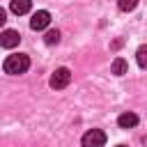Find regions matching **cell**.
<instances>
[{
	"label": "cell",
	"mask_w": 147,
	"mask_h": 147,
	"mask_svg": "<svg viewBox=\"0 0 147 147\" xmlns=\"http://www.w3.org/2000/svg\"><path fill=\"white\" fill-rule=\"evenodd\" d=\"M44 41H46L48 46L57 44V41H60V32H57V30H48V32H46V37H44Z\"/></svg>",
	"instance_id": "11"
},
{
	"label": "cell",
	"mask_w": 147,
	"mask_h": 147,
	"mask_svg": "<svg viewBox=\"0 0 147 147\" xmlns=\"http://www.w3.org/2000/svg\"><path fill=\"white\" fill-rule=\"evenodd\" d=\"M5 21H7V11H5L2 7H0V28L5 25Z\"/></svg>",
	"instance_id": "12"
},
{
	"label": "cell",
	"mask_w": 147,
	"mask_h": 147,
	"mask_svg": "<svg viewBox=\"0 0 147 147\" xmlns=\"http://www.w3.org/2000/svg\"><path fill=\"white\" fill-rule=\"evenodd\" d=\"M117 124H119L122 129H133V126L138 124V115H136V113H122V115L117 117Z\"/></svg>",
	"instance_id": "7"
},
{
	"label": "cell",
	"mask_w": 147,
	"mask_h": 147,
	"mask_svg": "<svg viewBox=\"0 0 147 147\" xmlns=\"http://www.w3.org/2000/svg\"><path fill=\"white\" fill-rule=\"evenodd\" d=\"M136 60H138V64H140L142 69H147V46H140V48L136 51Z\"/></svg>",
	"instance_id": "9"
},
{
	"label": "cell",
	"mask_w": 147,
	"mask_h": 147,
	"mask_svg": "<svg viewBox=\"0 0 147 147\" xmlns=\"http://www.w3.org/2000/svg\"><path fill=\"white\" fill-rule=\"evenodd\" d=\"M106 145V133L101 129H90L83 136V147H103Z\"/></svg>",
	"instance_id": "3"
},
{
	"label": "cell",
	"mask_w": 147,
	"mask_h": 147,
	"mask_svg": "<svg viewBox=\"0 0 147 147\" xmlns=\"http://www.w3.org/2000/svg\"><path fill=\"white\" fill-rule=\"evenodd\" d=\"M117 147H126V145H117Z\"/></svg>",
	"instance_id": "13"
},
{
	"label": "cell",
	"mask_w": 147,
	"mask_h": 147,
	"mask_svg": "<svg viewBox=\"0 0 147 147\" xmlns=\"http://www.w3.org/2000/svg\"><path fill=\"white\" fill-rule=\"evenodd\" d=\"M2 67H5L7 74L18 76V74H25V71H28V67H30V57L23 55V53H16V55H9V57L5 60Z\"/></svg>",
	"instance_id": "1"
},
{
	"label": "cell",
	"mask_w": 147,
	"mask_h": 147,
	"mask_svg": "<svg viewBox=\"0 0 147 147\" xmlns=\"http://www.w3.org/2000/svg\"><path fill=\"white\" fill-rule=\"evenodd\" d=\"M18 41H21V34L16 30H5L0 34V46L2 48H14V46H18Z\"/></svg>",
	"instance_id": "5"
},
{
	"label": "cell",
	"mask_w": 147,
	"mask_h": 147,
	"mask_svg": "<svg viewBox=\"0 0 147 147\" xmlns=\"http://www.w3.org/2000/svg\"><path fill=\"white\" fill-rule=\"evenodd\" d=\"M69 80H71V71L67 69V67H60V69H55L53 71V76H51V87L53 90H64L67 85H69Z\"/></svg>",
	"instance_id": "2"
},
{
	"label": "cell",
	"mask_w": 147,
	"mask_h": 147,
	"mask_svg": "<svg viewBox=\"0 0 147 147\" xmlns=\"http://www.w3.org/2000/svg\"><path fill=\"white\" fill-rule=\"evenodd\" d=\"M48 23H51V14H48L46 9L34 11V14H32V18H30V28H32V30H46V28H48Z\"/></svg>",
	"instance_id": "4"
},
{
	"label": "cell",
	"mask_w": 147,
	"mask_h": 147,
	"mask_svg": "<svg viewBox=\"0 0 147 147\" xmlns=\"http://www.w3.org/2000/svg\"><path fill=\"white\" fill-rule=\"evenodd\" d=\"M30 7H32V0H11V2H9V9H11L16 16L28 14V11H30Z\"/></svg>",
	"instance_id": "6"
},
{
	"label": "cell",
	"mask_w": 147,
	"mask_h": 147,
	"mask_svg": "<svg viewBox=\"0 0 147 147\" xmlns=\"http://www.w3.org/2000/svg\"><path fill=\"white\" fill-rule=\"evenodd\" d=\"M110 69H113V74H115V76H124V74H126V69H129V64H126V60H124V57H115Z\"/></svg>",
	"instance_id": "8"
},
{
	"label": "cell",
	"mask_w": 147,
	"mask_h": 147,
	"mask_svg": "<svg viewBox=\"0 0 147 147\" xmlns=\"http://www.w3.org/2000/svg\"><path fill=\"white\" fill-rule=\"evenodd\" d=\"M117 7L122 11H133L138 7V0H117Z\"/></svg>",
	"instance_id": "10"
}]
</instances>
